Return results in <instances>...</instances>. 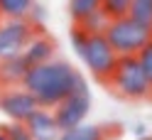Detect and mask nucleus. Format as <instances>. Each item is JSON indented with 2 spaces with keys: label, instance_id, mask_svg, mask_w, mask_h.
Listing matches in <instances>:
<instances>
[{
  "label": "nucleus",
  "instance_id": "obj_23",
  "mask_svg": "<svg viewBox=\"0 0 152 140\" xmlns=\"http://www.w3.org/2000/svg\"><path fill=\"white\" fill-rule=\"evenodd\" d=\"M0 17H3V15H0Z\"/></svg>",
  "mask_w": 152,
  "mask_h": 140
},
{
  "label": "nucleus",
  "instance_id": "obj_1",
  "mask_svg": "<svg viewBox=\"0 0 152 140\" xmlns=\"http://www.w3.org/2000/svg\"><path fill=\"white\" fill-rule=\"evenodd\" d=\"M76 74L79 71H76L69 62L52 59L47 64H39V67H30V71H27V76L22 81V86L34 96L37 106L54 111L71 93Z\"/></svg>",
  "mask_w": 152,
  "mask_h": 140
},
{
  "label": "nucleus",
  "instance_id": "obj_17",
  "mask_svg": "<svg viewBox=\"0 0 152 140\" xmlns=\"http://www.w3.org/2000/svg\"><path fill=\"white\" fill-rule=\"evenodd\" d=\"M5 133V138L7 140H32V135H30V130H27V125L25 123H15V120H7V123L0 128Z\"/></svg>",
  "mask_w": 152,
  "mask_h": 140
},
{
  "label": "nucleus",
  "instance_id": "obj_19",
  "mask_svg": "<svg viewBox=\"0 0 152 140\" xmlns=\"http://www.w3.org/2000/svg\"><path fill=\"white\" fill-rule=\"evenodd\" d=\"M137 62H140L142 71H145V76H147L150 84H152V40H150V42L137 52Z\"/></svg>",
  "mask_w": 152,
  "mask_h": 140
},
{
  "label": "nucleus",
  "instance_id": "obj_9",
  "mask_svg": "<svg viewBox=\"0 0 152 140\" xmlns=\"http://www.w3.org/2000/svg\"><path fill=\"white\" fill-rule=\"evenodd\" d=\"M54 52H56L54 40H52L47 32L37 30V34L32 37L30 42H27L22 57H25V62L30 64V67H39V64H47V62L54 59Z\"/></svg>",
  "mask_w": 152,
  "mask_h": 140
},
{
  "label": "nucleus",
  "instance_id": "obj_8",
  "mask_svg": "<svg viewBox=\"0 0 152 140\" xmlns=\"http://www.w3.org/2000/svg\"><path fill=\"white\" fill-rule=\"evenodd\" d=\"M25 125H27V130H30L32 140H59V128H56L52 108L37 106L34 113L25 120Z\"/></svg>",
  "mask_w": 152,
  "mask_h": 140
},
{
  "label": "nucleus",
  "instance_id": "obj_15",
  "mask_svg": "<svg viewBox=\"0 0 152 140\" xmlns=\"http://www.w3.org/2000/svg\"><path fill=\"white\" fill-rule=\"evenodd\" d=\"M132 0H101V10L108 20H118V17H125L130 10Z\"/></svg>",
  "mask_w": 152,
  "mask_h": 140
},
{
  "label": "nucleus",
  "instance_id": "obj_6",
  "mask_svg": "<svg viewBox=\"0 0 152 140\" xmlns=\"http://www.w3.org/2000/svg\"><path fill=\"white\" fill-rule=\"evenodd\" d=\"M37 30H39V27H34L27 17L3 22V25H0V59L22 54L27 42L37 34Z\"/></svg>",
  "mask_w": 152,
  "mask_h": 140
},
{
  "label": "nucleus",
  "instance_id": "obj_3",
  "mask_svg": "<svg viewBox=\"0 0 152 140\" xmlns=\"http://www.w3.org/2000/svg\"><path fill=\"white\" fill-rule=\"evenodd\" d=\"M91 111V89H88V81L76 74V81H74V89L71 93L66 96L59 106L54 108V120H56V128L61 130H71L76 125H81L86 120Z\"/></svg>",
  "mask_w": 152,
  "mask_h": 140
},
{
  "label": "nucleus",
  "instance_id": "obj_14",
  "mask_svg": "<svg viewBox=\"0 0 152 140\" xmlns=\"http://www.w3.org/2000/svg\"><path fill=\"white\" fill-rule=\"evenodd\" d=\"M96 10H101V0H69V15L74 22H83Z\"/></svg>",
  "mask_w": 152,
  "mask_h": 140
},
{
  "label": "nucleus",
  "instance_id": "obj_13",
  "mask_svg": "<svg viewBox=\"0 0 152 140\" xmlns=\"http://www.w3.org/2000/svg\"><path fill=\"white\" fill-rule=\"evenodd\" d=\"M128 17L152 32V0H132L130 10H128Z\"/></svg>",
  "mask_w": 152,
  "mask_h": 140
},
{
  "label": "nucleus",
  "instance_id": "obj_7",
  "mask_svg": "<svg viewBox=\"0 0 152 140\" xmlns=\"http://www.w3.org/2000/svg\"><path fill=\"white\" fill-rule=\"evenodd\" d=\"M37 101L25 86H15V89H0V111L15 120V123H25L27 118L34 113Z\"/></svg>",
  "mask_w": 152,
  "mask_h": 140
},
{
  "label": "nucleus",
  "instance_id": "obj_11",
  "mask_svg": "<svg viewBox=\"0 0 152 140\" xmlns=\"http://www.w3.org/2000/svg\"><path fill=\"white\" fill-rule=\"evenodd\" d=\"M59 140H108L106 135V128L103 125H76L71 130H61L59 133Z\"/></svg>",
  "mask_w": 152,
  "mask_h": 140
},
{
  "label": "nucleus",
  "instance_id": "obj_22",
  "mask_svg": "<svg viewBox=\"0 0 152 140\" xmlns=\"http://www.w3.org/2000/svg\"><path fill=\"white\" fill-rule=\"evenodd\" d=\"M0 140H7V138H5V133H3V130H0Z\"/></svg>",
  "mask_w": 152,
  "mask_h": 140
},
{
  "label": "nucleus",
  "instance_id": "obj_18",
  "mask_svg": "<svg viewBox=\"0 0 152 140\" xmlns=\"http://www.w3.org/2000/svg\"><path fill=\"white\" fill-rule=\"evenodd\" d=\"M88 37H91V32H86L79 22H74V27H71V47H74V52L79 54V57L83 54V49H86Z\"/></svg>",
  "mask_w": 152,
  "mask_h": 140
},
{
  "label": "nucleus",
  "instance_id": "obj_20",
  "mask_svg": "<svg viewBox=\"0 0 152 140\" xmlns=\"http://www.w3.org/2000/svg\"><path fill=\"white\" fill-rule=\"evenodd\" d=\"M27 20H30L34 27H42V22L47 20V10H44L39 3H34V5H32V10H30V15H27Z\"/></svg>",
  "mask_w": 152,
  "mask_h": 140
},
{
  "label": "nucleus",
  "instance_id": "obj_2",
  "mask_svg": "<svg viewBox=\"0 0 152 140\" xmlns=\"http://www.w3.org/2000/svg\"><path fill=\"white\" fill-rule=\"evenodd\" d=\"M108 84L113 86V91L120 98H128V101H142V98L152 96V84L140 67L137 54H132V57H118V67H115Z\"/></svg>",
  "mask_w": 152,
  "mask_h": 140
},
{
  "label": "nucleus",
  "instance_id": "obj_5",
  "mask_svg": "<svg viewBox=\"0 0 152 140\" xmlns=\"http://www.w3.org/2000/svg\"><path fill=\"white\" fill-rule=\"evenodd\" d=\"M81 62L86 64V69L91 71V76L98 84H108L113 71L118 67V52L110 47L103 32H96L88 37V44L81 54Z\"/></svg>",
  "mask_w": 152,
  "mask_h": 140
},
{
  "label": "nucleus",
  "instance_id": "obj_16",
  "mask_svg": "<svg viewBox=\"0 0 152 140\" xmlns=\"http://www.w3.org/2000/svg\"><path fill=\"white\" fill-rule=\"evenodd\" d=\"M108 22H110V20H108L106 15H103V10H96L93 15H88L86 20H83V22H79V25H81V27H83V30H86V32L96 34V32H106Z\"/></svg>",
  "mask_w": 152,
  "mask_h": 140
},
{
  "label": "nucleus",
  "instance_id": "obj_4",
  "mask_svg": "<svg viewBox=\"0 0 152 140\" xmlns=\"http://www.w3.org/2000/svg\"><path fill=\"white\" fill-rule=\"evenodd\" d=\"M103 34L110 42V47L118 52V57H132L152 40V32L145 30L142 25H137L135 20H130L128 15L118 17V20H110Z\"/></svg>",
  "mask_w": 152,
  "mask_h": 140
},
{
  "label": "nucleus",
  "instance_id": "obj_10",
  "mask_svg": "<svg viewBox=\"0 0 152 140\" xmlns=\"http://www.w3.org/2000/svg\"><path fill=\"white\" fill-rule=\"evenodd\" d=\"M27 71H30V64L25 62L22 54H15V57L0 59V89H15V86H22Z\"/></svg>",
  "mask_w": 152,
  "mask_h": 140
},
{
  "label": "nucleus",
  "instance_id": "obj_12",
  "mask_svg": "<svg viewBox=\"0 0 152 140\" xmlns=\"http://www.w3.org/2000/svg\"><path fill=\"white\" fill-rule=\"evenodd\" d=\"M34 5V0H0V15L5 20H20L27 17Z\"/></svg>",
  "mask_w": 152,
  "mask_h": 140
},
{
  "label": "nucleus",
  "instance_id": "obj_21",
  "mask_svg": "<svg viewBox=\"0 0 152 140\" xmlns=\"http://www.w3.org/2000/svg\"><path fill=\"white\" fill-rule=\"evenodd\" d=\"M137 140H152V135H140Z\"/></svg>",
  "mask_w": 152,
  "mask_h": 140
}]
</instances>
